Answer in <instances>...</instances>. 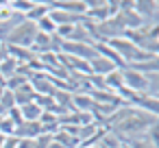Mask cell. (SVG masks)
Masks as SVG:
<instances>
[{
	"label": "cell",
	"instance_id": "27",
	"mask_svg": "<svg viewBox=\"0 0 159 148\" xmlns=\"http://www.w3.org/2000/svg\"><path fill=\"white\" fill-rule=\"evenodd\" d=\"M0 87H5V76L0 74Z\"/></svg>",
	"mask_w": 159,
	"mask_h": 148
},
{
	"label": "cell",
	"instance_id": "19",
	"mask_svg": "<svg viewBox=\"0 0 159 148\" xmlns=\"http://www.w3.org/2000/svg\"><path fill=\"white\" fill-rule=\"evenodd\" d=\"M126 144H129V148H155V146L150 144V139H148V133H146V135H139V137H133V139H129Z\"/></svg>",
	"mask_w": 159,
	"mask_h": 148
},
{
	"label": "cell",
	"instance_id": "13",
	"mask_svg": "<svg viewBox=\"0 0 159 148\" xmlns=\"http://www.w3.org/2000/svg\"><path fill=\"white\" fill-rule=\"evenodd\" d=\"M18 68H20V63H18L13 57H9V55H7L2 61H0V74L5 76V81L11 78L13 74H18Z\"/></svg>",
	"mask_w": 159,
	"mask_h": 148
},
{
	"label": "cell",
	"instance_id": "14",
	"mask_svg": "<svg viewBox=\"0 0 159 148\" xmlns=\"http://www.w3.org/2000/svg\"><path fill=\"white\" fill-rule=\"evenodd\" d=\"M120 87H124V83H122V72H120V70H113L111 74L105 76V89L118 92Z\"/></svg>",
	"mask_w": 159,
	"mask_h": 148
},
{
	"label": "cell",
	"instance_id": "25",
	"mask_svg": "<svg viewBox=\"0 0 159 148\" xmlns=\"http://www.w3.org/2000/svg\"><path fill=\"white\" fill-rule=\"evenodd\" d=\"M48 148H63V146H61V144H57V141H55V137H52V141L48 144Z\"/></svg>",
	"mask_w": 159,
	"mask_h": 148
},
{
	"label": "cell",
	"instance_id": "20",
	"mask_svg": "<svg viewBox=\"0 0 159 148\" xmlns=\"http://www.w3.org/2000/svg\"><path fill=\"white\" fill-rule=\"evenodd\" d=\"M0 107L5 109V113H7V111H11V109H16V96H13V92L5 89L2 98H0Z\"/></svg>",
	"mask_w": 159,
	"mask_h": 148
},
{
	"label": "cell",
	"instance_id": "15",
	"mask_svg": "<svg viewBox=\"0 0 159 148\" xmlns=\"http://www.w3.org/2000/svg\"><path fill=\"white\" fill-rule=\"evenodd\" d=\"M26 83H29V78H26L24 74H20V72H18V74H13L11 78H7V81H5V89L16 92V89H20V87H22V85H26Z\"/></svg>",
	"mask_w": 159,
	"mask_h": 148
},
{
	"label": "cell",
	"instance_id": "11",
	"mask_svg": "<svg viewBox=\"0 0 159 148\" xmlns=\"http://www.w3.org/2000/svg\"><path fill=\"white\" fill-rule=\"evenodd\" d=\"M18 109H20V113H22V120H24V122H39V118H42V113H44L35 102H29V105L18 107Z\"/></svg>",
	"mask_w": 159,
	"mask_h": 148
},
{
	"label": "cell",
	"instance_id": "29",
	"mask_svg": "<svg viewBox=\"0 0 159 148\" xmlns=\"http://www.w3.org/2000/svg\"><path fill=\"white\" fill-rule=\"evenodd\" d=\"M157 13H159V2H157Z\"/></svg>",
	"mask_w": 159,
	"mask_h": 148
},
{
	"label": "cell",
	"instance_id": "23",
	"mask_svg": "<svg viewBox=\"0 0 159 148\" xmlns=\"http://www.w3.org/2000/svg\"><path fill=\"white\" fill-rule=\"evenodd\" d=\"M18 141H20V139H18L16 135H13V137H7L5 144H2V148H18Z\"/></svg>",
	"mask_w": 159,
	"mask_h": 148
},
{
	"label": "cell",
	"instance_id": "28",
	"mask_svg": "<svg viewBox=\"0 0 159 148\" xmlns=\"http://www.w3.org/2000/svg\"><path fill=\"white\" fill-rule=\"evenodd\" d=\"M118 148H129V144H120V146H118Z\"/></svg>",
	"mask_w": 159,
	"mask_h": 148
},
{
	"label": "cell",
	"instance_id": "12",
	"mask_svg": "<svg viewBox=\"0 0 159 148\" xmlns=\"http://www.w3.org/2000/svg\"><path fill=\"white\" fill-rule=\"evenodd\" d=\"M48 13H50L48 2H37V5H35V7L24 16V20H29V22H35V24H37V22H39L44 16H48Z\"/></svg>",
	"mask_w": 159,
	"mask_h": 148
},
{
	"label": "cell",
	"instance_id": "18",
	"mask_svg": "<svg viewBox=\"0 0 159 148\" xmlns=\"http://www.w3.org/2000/svg\"><path fill=\"white\" fill-rule=\"evenodd\" d=\"M16 16H18V13L13 11L11 2H7V0H5V2L0 5V24H7V22H11Z\"/></svg>",
	"mask_w": 159,
	"mask_h": 148
},
{
	"label": "cell",
	"instance_id": "6",
	"mask_svg": "<svg viewBox=\"0 0 159 148\" xmlns=\"http://www.w3.org/2000/svg\"><path fill=\"white\" fill-rule=\"evenodd\" d=\"M113 70H118L109 59H105V57H94L92 61H89V74H94V76H107V74H111Z\"/></svg>",
	"mask_w": 159,
	"mask_h": 148
},
{
	"label": "cell",
	"instance_id": "3",
	"mask_svg": "<svg viewBox=\"0 0 159 148\" xmlns=\"http://www.w3.org/2000/svg\"><path fill=\"white\" fill-rule=\"evenodd\" d=\"M61 55H68V57H74V59H83V61H92L94 57H98L96 48L89 46V44H79V42H63L61 46Z\"/></svg>",
	"mask_w": 159,
	"mask_h": 148
},
{
	"label": "cell",
	"instance_id": "26",
	"mask_svg": "<svg viewBox=\"0 0 159 148\" xmlns=\"http://www.w3.org/2000/svg\"><path fill=\"white\" fill-rule=\"evenodd\" d=\"M5 139H7V137H5L2 133H0V148H2V144H5Z\"/></svg>",
	"mask_w": 159,
	"mask_h": 148
},
{
	"label": "cell",
	"instance_id": "1",
	"mask_svg": "<svg viewBox=\"0 0 159 148\" xmlns=\"http://www.w3.org/2000/svg\"><path fill=\"white\" fill-rule=\"evenodd\" d=\"M35 35H37V24L35 22H29V20H22L5 39V46H20V48H31L33 42H35Z\"/></svg>",
	"mask_w": 159,
	"mask_h": 148
},
{
	"label": "cell",
	"instance_id": "24",
	"mask_svg": "<svg viewBox=\"0 0 159 148\" xmlns=\"http://www.w3.org/2000/svg\"><path fill=\"white\" fill-rule=\"evenodd\" d=\"M18 148H37V144H35V139H20Z\"/></svg>",
	"mask_w": 159,
	"mask_h": 148
},
{
	"label": "cell",
	"instance_id": "22",
	"mask_svg": "<svg viewBox=\"0 0 159 148\" xmlns=\"http://www.w3.org/2000/svg\"><path fill=\"white\" fill-rule=\"evenodd\" d=\"M7 115L16 122V126H20V124L24 122V120H22V113H20V109H18V107H16V109H11V111H7Z\"/></svg>",
	"mask_w": 159,
	"mask_h": 148
},
{
	"label": "cell",
	"instance_id": "7",
	"mask_svg": "<svg viewBox=\"0 0 159 148\" xmlns=\"http://www.w3.org/2000/svg\"><path fill=\"white\" fill-rule=\"evenodd\" d=\"M7 52H9V57H13L20 65H26V63H31L33 59H35V55H33V50L31 48H20V46H7Z\"/></svg>",
	"mask_w": 159,
	"mask_h": 148
},
{
	"label": "cell",
	"instance_id": "10",
	"mask_svg": "<svg viewBox=\"0 0 159 148\" xmlns=\"http://www.w3.org/2000/svg\"><path fill=\"white\" fill-rule=\"evenodd\" d=\"M72 107H74V111H89L94 107V100L89 94L76 92V94H72Z\"/></svg>",
	"mask_w": 159,
	"mask_h": 148
},
{
	"label": "cell",
	"instance_id": "8",
	"mask_svg": "<svg viewBox=\"0 0 159 148\" xmlns=\"http://www.w3.org/2000/svg\"><path fill=\"white\" fill-rule=\"evenodd\" d=\"M133 68L135 72L148 76V74H159V57H150L148 61H142V63H135V65H129Z\"/></svg>",
	"mask_w": 159,
	"mask_h": 148
},
{
	"label": "cell",
	"instance_id": "16",
	"mask_svg": "<svg viewBox=\"0 0 159 148\" xmlns=\"http://www.w3.org/2000/svg\"><path fill=\"white\" fill-rule=\"evenodd\" d=\"M37 31H39V33H46V35H55V31H57V24L52 22L50 13H48V16H44V18L37 22Z\"/></svg>",
	"mask_w": 159,
	"mask_h": 148
},
{
	"label": "cell",
	"instance_id": "5",
	"mask_svg": "<svg viewBox=\"0 0 159 148\" xmlns=\"http://www.w3.org/2000/svg\"><path fill=\"white\" fill-rule=\"evenodd\" d=\"M44 133V124L42 122H22L16 131L18 139H35Z\"/></svg>",
	"mask_w": 159,
	"mask_h": 148
},
{
	"label": "cell",
	"instance_id": "2",
	"mask_svg": "<svg viewBox=\"0 0 159 148\" xmlns=\"http://www.w3.org/2000/svg\"><path fill=\"white\" fill-rule=\"evenodd\" d=\"M120 72H122V83H124L126 89H131V92H135V94H146V92H148V78H146L144 74L135 72V70L129 68V65H124Z\"/></svg>",
	"mask_w": 159,
	"mask_h": 148
},
{
	"label": "cell",
	"instance_id": "4",
	"mask_svg": "<svg viewBox=\"0 0 159 148\" xmlns=\"http://www.w3.org/2000/svg\"><path fill=\"white\" fill-rule=\"evenodd\" d=\"M133 107H135V109H142V111H146V113H150V115H155V118L159 120V98H157V96L139 94Z\"/></svg>",
	"mask_w": 159,
	"mask_h": 148
},
{
	"label": "cell",
	"instance_id": "9",
	"mask_svg": "<svg viewBox=\"0 0 159 148\" xmlns=\"http://www.w3.org/2000/svg\"><path fill=\"white\" fill-rule=\"evenodd\" d=\"M13 96H16V107H24V105H29V102L35 100V92H33V87L29 83L22 85L20 89H16Z\"/></svg>",
	"mask_w": 159,
	"mask_h": 148
},
{
	"label": "cell",
	"instance_id": "21",
	"mask_svg": "<svg viewBox=\"0 0 159 148\" xmlns=\"http://www.w3.org/2000/svg\"><path fill=\"white\" fill-rule=\"evenodd\" d=\"M148 139H150V144H152L155 148H159V122L148 131Z\"/></svg>",
	"mask_w": 159,
	"mask_h": 148
},
{
	"label": "cell",
	"instance_id": "17",
	"mask_svg": "<svg viewBox=\"0 0 159 148\" xmlns=\"http://www.w3.org/2000/svg\"><path fill=\"white\" fill-rule=\"evenodd\" d=\"M35 5H37L35 0H13V2H11L13 11H16V13H20V16H26Z\"/></svg>",
	"mask_w": 159,
	"mask_h": 148
}]
</instances>
